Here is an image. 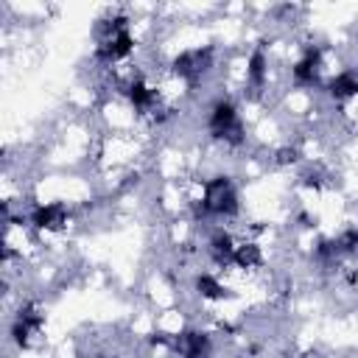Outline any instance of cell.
Wrapping results in <instances>:
<instances>
[{
  "label": "cell",
  "instance_id": "1",
  "mask_svg": "<svg viewBox=\"0 0 358 358\" xmlns=\"http://www.w3.org/2000/svg\"><path fill=\"white\" fill-rule=\"evenodd\" d=\"M238 210V196L232 190L229 176H215L204 187L201 199V213H215V215H232Z\"/></svg>",
  "mask_w": 358,
  "mask_h": 358
},
{
  "label": "cell",
  "instance_id": "2",
  "mask_svg": "<svg viewBox=\"0 0 358 358\" xmlns=\"http://www.w3.org/2000/svg\"><path fill=\"white\" fill-rule=\"evenodd\" d=\"M210 131L215 137H227V140L241 137V120L229 101H215V106L210 109Z\"/></svg>",
  "mask_w": 358,
  "mask_h": 358
},
{
  "label": "cell",
  "instance_id": "3",
  "mask_svg": "<svg viewBox=\"0 0 358 358\" xmlns=\"http://www.w3.org/2000/svg\"><path fill=\"white\" fill-rule=\"evenodd\" d=\"M327 90H330L333 98H350V95H358V67L341 70L336 78H330Z\"/></svg>",
  "mask_w": 358,
  "mask_h": 358
},
{
  "label": "cell",
  "instance_id": "4",
  "mask_svg": "<svg viewBox=\"0 0 358 358\" xmlns=\"http://www.w3.org/2000/svg\"><path fill=\"white\" fill-rule=\"evenodd\" d=\"M64 207L62 204H45V207H36L34 210V215H31V221L36 224V227H42V229H56V227H62L64 224Z\"/></svg>",
  "mask_w": 358,
  "mask_h": 358
}]
</instances>
